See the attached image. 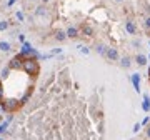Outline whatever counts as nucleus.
I'll return each mask as SVG.
<instances>
[{"mask_svg":"<svg viewBox=\"0 0 150 140\" xmlns=\"http://www.w3.org/2000/svg\"><path fill=\"white\" fill-rule=\"evenodd\" d=\"M22 70L23 72H27L29 75H33V77H37L40 72V67H39V62L35 59H25L23 62H22Z\"/></svg>","mask_w":150,"mask_h":140,"instance_id":"nucleus-1","label":"nucleus"},{"mask_svg":"<svg viewBox=\"0 0 150 140\" xmlns=\"http://www.w3.org/2000/svg\"><path fill=\"white\" fill-rule=\"evenodd\" d=\"M19 105H20V102L19 100H5L3 103H2V109L5 110V112H13V110H17L19 109Z\"/></svg>","mask_w":150,"mask_h":140,"instance_id":"nucleus-2","label":"nucleus"},{"mask_svg":"<svg viewBox=\"0 0 150 140\" xmlns=\"http://www.w3.org/2000/svg\"><path fill=\"white\" fill-rule=\"evenodd\" d=\"M107 59L109 60H119V50L117 49H107Z\"/></svg>","mask_w":150,"mask_h":140,"instance_id":"nucleus-3","label":"nucleus"},{"mask_svg":"<svg viewBox=\"0 0 150 140\" xmlns=\"http://www.w3.org/2000/svg\"><path fill=\"white\" fill-rule=\"evenodd\" d=\"M130 80H132V83H133V89L137 90V92H140V73H133Z\"/></svg>","mask_w":150,"mask_h":140,"instance_id":"nucleus-4","label":"nucleus"},{"mask_svg":"<svg viewBox=\"0 0 150 140\" xmlns=\"http://www.w3.org/2000/svg\"><path fill=\"white\" fill-rule=\"evenodd\" d=\"M142 109H143V112H150V97L145 93L143 95V102H142Z\"/></svg>","mask_w":150,"mask_h":140,"instance_id":"nucleus-5","label":"nucleus"},{"mask_svg":"<svg viewBox=\"0 0 150 140\" xmlns=\"http://www.w3.org/2000/svg\"><path fill=\"white\" fill-rule=\"evenodd\" d=\"M125 29H127V32H129L130 35H135V33H137V27H135L133 22H127V23H125Z\"/></svg>","mask_w":150,"mask_h":140,"instance_id":"nucleus-6","label":"nucleus"},{"mask_svg":"<svg viewBox=\"0 0 150 140\" xmlns=\"http://www.w3.org/2000/svg\"><path fill=\"white\" fill-rule=\"evenodd\" d=\"M67 37H70V39L79 37V29H75V27H69V29H67Z\"/></svg>","mask_w":150,"mask_h":140,"instance_id":"nucleus-7","label":"nucleus"},{"mask_svg":"<svg viewBox=\"0 0 150 140\" xmlns=\"http://www.w3.org/2000/svg\"><path fill=\"white\" fill-rule=\"evenodd\" d=\"M55 39L59 40V42H65V40H67V32L57 30V32H55Z\"/></svg>","mask_w":150,"mask_h":140,"instance_id":"nucleus-8","label":"nucleus"},{"mask_svg":"<svg viewBox=\"0 0 150 140\" xmlns=\"http://www.w3.org/2000/svg\"><path fill=\"white\" fill-rule=\"evenodd\" d=\"M12 50V45L9 42H0V52H10Z\"/></svg>","mask_w":150,"mask_h":140,"instance_id":"nucleus-9","label":"nucleus"},{"mask_svg":"<svg viewBox=\"0 0 150 140\" xmlns=\"http://www.w3.org/2000/svg\"><path fill=\"white\" fill-rule=\"evenodd\" d=\"M135 60H137V63H139V65H145V63H147V57H145V55H142V53H139V55L135 57Z\"/></svg>","mask_w":150,"mask_h":140,"instance_id":"nucleus-10","label":"nucleus"},{"mask_svg":"<svg viewBox=\"0 0 150 140\" xmlns=\"http://www.w3.org/2000/svg\"><path fill=\"white\" fill-rule=\"evenodd\" d=\"M82 30H83V33H85L87 37H92V35H93V30H92V27H89V25H83Z\"/></svg>","mask_w":150,"mask_h":140,"instance_id":"nucleus-11","label":"nucleus"},{"mask_svg":"<svg viewBox=\"0 0 150 140\" xmlns=\"http://www.w3.org/2000/svg\"><path fill=\"white\" fill-rule=\"evenodd\" d=\"M120 65H122L123 69H129V67H130V59H129V57H123L122 62H120Z\"/></svg>","mask_w":150,"mask_h":140,"instance_id":"nucleus-12","label":"nucleus"},{"mask_svg":"<svg viewBox=\"0 0 150 140\" xmlns=\"http://www.w3.org/2000/svg\"><path fill=\"white\" fill-rule=\"evenodd\" d=\"M9 29V20H2L0 22V32H3V30Z\"/></svg>","mask_w":150,"mask_h":140,"instance_id":"nucleus-13","label":"nucleus"},{"mask_svg":"<svg viewBox=\"0 0 150 140\" xmlns=\"http://www.w3.org/2000/svg\"><path fill=\"white\" fill-rule=\"evenodd\" d=\"M97 52H99L100 55H105V53H107V49H105L103 45H97Z\"/></svg>","mask_w":150,"mask_h":140,"instance_id":"nucleus-14","label":"nucleus"},{"mask_svg":"<svg viewBox=\"0 0 150 140\" xmlns=\"http://www.w3.org/2000/svg\"><path fill=\"white\" fill-rule=\"evenodd\" d=\"M10 67H5V69L2 70V79H5V77H9V72H10Z\"/></svg>","mask_w":150,"mask_h":140,"instance_id":"nucleus-15","label":"nucleus"},{"mask_svg":"<svg viewBox=\"0 0 150 140\" xmlns=\"http://www.w3.org/2000/svg\"><path fill=\"white\" fill-rule=\"evenodd\" d=\"M7 127H9V122H3V123H0V133H3V132L7 130Z\"/></svg>","mask_w":150,"mask_h":140,"instance_id":"nucleus-16","label":"nucleus"},{"mask_svg":"<svg viewBox=\"0 0 150 140\" xmlns=\"http://www.w3.org/2000/svg\"><path fill=\"white\" fill-rule=\"evenodd\" d=\"M37 15H39V17L45 15V9H43V7H39V9H37Z\"/></svg>","mask_w":150,"mask_h":140,"instance_id":"nucleus-17","label":"nucleus"},{"mask_svg":"<svg viewBox=\"0 0 150 140\" xmlns=\"http://www.w3.org/2000/svg\"><path fill=\"white\" fill-rule=\"evenodd\" d=\"M79 49H80V52H82V53H83V55H87V53H89V52H90V50L87 49V47H83V45H80Z\"/></svg>","mask_w":150,"mask_h":140,"instance_id":"nucleus-18","label":"nucleus"},{"mask_svg":"<svg viewBox=\"0 0 150 140\" xmlns=\"http://www.w3.org/2000/svg\"><path fill=\"white\" fill-rule=\"evenodd\" d=\"M15 17H17V19L22 22V20H23V13H22V12H17V13H15Z\"/></svg>","mask_w":150,"mask_h":140,"instance_id":"nucleus-19","label":"nucleus"},{"mask_svg":"<svg viewBox=\"0 0 150 140\" xmlns=\"http://www.w3.org/2000/svg\"><path fill=\"white\" fill-rule=\"evenodd\" d=\"M140 127H142V123H135V125H133V132L137 133V132L140 130Z\"/></svg>","mask_w":150,"mask_h":140,"instance_id":"nucleus-20","label":"nucleus"},{"mask_svg":"<svg viewBox=\"0 0 150 140\" xmlns=\"http://www.w3.org/2000/svg\"><path fill=\"white\" fill-rule=\"evenodd\" d=\"M143 25H145L147 29H150V17H147V19H145V22H143Z\"/></svg>","mask_w":150,"mask_h":140,"instance_id":"nucleus-21","label":"nucleus"},{"mask_svg":"<svg viewBox=\"0 0 150 140\" xmlns=\"http://www.w3.org/2000/svg\"><path fill=\"white\" fill-rule=\"evenodd\" d=\"M149 122H150V119H149V117H145V119L142 120V125H147V123H149Z\"/></svg>","mask_w":150,"mask_h":140,"instance_id":"nucleus-22","label":"nucleus"},{"mask_svg":"<svg viewBox=\"0 0 150 140\" xmlns=\"http://www.w3.org/2000/svg\"><path fill=\"white\" fill-rule=\"evenodd\" d=\"M2 97H3V92H2V82H0V103H3V102H2Z\"/></svg>","mask_w":150,"mask_h":140,"instance_id":"nucleus-23","label":"nucleus"},{"mask_svg":"<svg viewBox=\"0 0 150 140\" xmlns=\"http://www.w3.org/2000/svg\"><path fill=\"white\" fill-rule=\"evenodd\" d=\"M147 137H149V139H150V125H149V127H147Z\"/></svg>","mask_w":150,"mask_h":140,"instance_id":"nucleus-24","label":"nucleus"},{"mask_svg":"<svg viewBox=\"0 0 150 140\" xmlns=\"http://www.w3.org/2000/svg\"><path fill=\"white\" fill-rule=\"evenodd\" d=\"M42 2H43V3H45V2H49V0H42Z\"/></svg>","mask_w":150,"mask_h":140,"instance_id":"nucleus-25","label":"nucleus"},{"mask_svg":"<svg viewBox=\"0 0 150 140\" xmlns=\"http://www.w3.org/2000/svg\"><path fill=\"white\" fill-rule=\"evenodd\" d=\"M115 2H123V0H115Z\"/></svg>","mask_w":150,"mask_h":140,"instance_id":"nucleus-26","label":"nucleus"},{"mask_svg":"<svg viewBox=\"0 0 150 140\" xmlns=\"http://www.w3.org/2000/svg\"><path fill=\"white\" fill-rule=\"evenodd\" d=\"M30 2H33V0H30Z\"/></svg>","mask_w":150,"mask_h":140,"instance_id":"nucleus-27","label":"nucleus"}]
</instances>
